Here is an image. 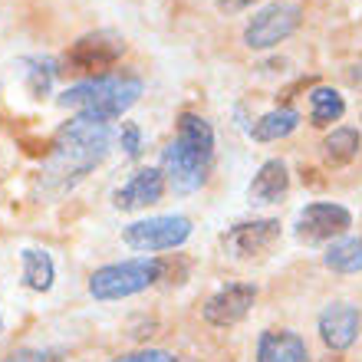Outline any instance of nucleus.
<instances>
[{"label":"nucleus","instance_id":"6e6552de","mask_svg":"<svg viewBox=\"0 0 362 362\" xmlns=\"http://www.w3.org/2000/svg\"><path fill=\"white\" fill-rule=\"evenodd\" d=\"M349 228H353V214L343 204L316 201V204H306L300 211V218H296V240H303V244H326V240L343 238Z\"/></svg>","mask_w":362,"mask_h":362},{"label":"nucleus","instance_id":"412c9836","mask_svg":"<svg viewBox=\"0 0 362 362\" xmlns=\"http://www.w3.org/2000/svg\"><path fill=\"white\" fill-rule=\"evenodd\" d=\"M119 145L125 148V155H129V158H139V152H142V132H139V125H135V122H122Z\"/></svg>","mask_w":362,"mask_h":362},{"label":"nucleus","instance_id":"423d86ee","mask_svg":"<svg viewBox=\"0 0 362 362\" xmlns=\"http://www.w3.org/2000/svg\"><path fill=\"white\" fill-rule=\"evenodd\" d=\"M303 23V10L300 4L290 0H274L267 7H260L244 27V43L250 49H270L276 43H284L286 37H293Z\"/></svg>","mask_w":362,"mask_h":362},{"label":"nucleus","instance_id":"1a4fd4ad","mask_svg":"<svg viewBox=\"0 0 362 362\" xmlns=\"http://www.w3.org/2000/svg\"><path fill=\"white\" fill-rule=\"evenodd\" d=\"M280 240V221L257 218V221H240L224 234V250L238 260L264 257L270 247Z\"/></svg>","mask_w":362,"mask_h":362},{"label":"nucleus","instance_id":"6ab92c4d","mask_svg":"<svg viewBox=\"0 0 362 362\" xmlns=\"http://www.w3.org/2000/svg\"><path fill=\"white\" fill-rule=\"evenodd\" d=\"M343 112H346V103L333 86H316L310 93V119H313V125H320V129L333 125L343 119Z\"/></svg>","mask_w":362,"mask_h":362},{"label":"nucleus","instance_id":"dca6fc26","mask_svg":"<svg viewBox=\"0 0 362 362\" xmlns=\"http://www.w3.org/2000/svg\"><path fill=\"white\" fill-rule=\"evenodd\" d=\"M23 257V284L30 290H37V293H47L53 280H57V267H53V257H49L47 250H37L30 247L20 254Z\"/></svg>","mask_w":362,"mask_h":362},{"label":"nucleus","instance_id":"aec40b11","mask_svg":"<svg viewBox=\"0 0 362 362\" xmlns=\"http://www.w3.org/2000/svg\"><path fill=\"white\" fill-rule=\"evenodd\" d=\"M23 66H30L27 69V89H30V95L33 99H43V95L49 93V86H53V79H57V63L53 59H27Z\"/></svg>","mask_w":362,"mask_h":362},{"label":"nucleus","instance_id":"20e7f679","mask_svg":"<svg viewBox=\"0 0 362 362\" xmlns=\"http://www.w3.org/2000/svg\"><path fill=\"white\" fill-rule=\"evenodd\" d=\"M165 264L162 260H122L99 267L89 276V293L95 300H122V296L142 293L155 280H162Z\"/></svg>","mask_w":362,"mask_h":362},{"label":"nucleus","instance_id":"9b49d317","mask_svg":"<svg viewBox=\"0 0 362 362\" xmlns=\"http://www.w3.org/2000/svg\"><path fill=\"white\" fill-rule=\"evenodd\" d=\"M359 323H362V316L356 306L333 303L320 313V336H323V343L329 346L333 353H343V349H349V346L356 343Z\"/></svg>","mask_w":362,"mask_h":362},{"label":"nucleus","instance_id":"393cba45","mask_svg":"<svg viewBox=\"0 0 362 362\" xmlns=\"http://www.w3.org/2000/svg\"><path fill=\"white\" fill-rule=\"evenodd\" d=\"M0 333H4V316H0Z\"/></svg>","mask_w":362,"mask_h":362},{"label":"nucleus","instance_id":"2eb2a0df","mask_svg":"<svg viewBox=\"0 0 362 362\" xmlns=\"http://www.w3.org/2000/svg\"><path fill=\"white\" fill-rule=\"evenodd\" d=\"M296 125H300V112H296L293 105H276V109L264 112L257 122H254L250 135H254L257 142H276V139H286Z\"/></svg>","mask_w":362,"mask_h":362},{"label":"nucleus","instance_id":"f8f14e48","mask_svg":"<svg viewBox=\"0 0 362 362\" xmlns=\"http://www.w3.org/2000/svg\"><path fill=\"white\" fill-rule=\"evenodd\" d=\"M162 194H165L162 168H139L122 188L115 191V208H122V211L148 208L155 201H162Z\"/></svg>","mask_w":362,"mask_h":362},{"label":"nucleus","instance_id":"0eeeda50","mask_svg":"<svg viewBox=\"0 0 362 362\" xmlns=\"http://www.w3.org/2000/svg\"><path fill=\"white\" fill-rule=\"evenodd\" d=\"M125 244L142 254H158V250H175L191 238V221L181 214H158V218L135 221L122 230Z\"/></svg>","mask_w":362,"mask_h":362},{"label":"nucleus","instance_id":"f03ea898","mask_svg":"<svg viewBox=\"0 0 362 362\" xmlns=\"http://www.w3.org/2000/svg\"><path fill=\"white\" fill-rule=\"evenodd\" d=\"M214 158V129L208 119L185 112L178 119V132L162 152V175L178 194L198 191L211 172Z\"/></svg>","mask_w":362,"mask_h":362},{"label":"nucleus","instance_id":"4be33fe9","mask_svg":"<svg viewBox=\"0 0 362 362\" xmlns=\"http://www.w3.org/2000/svg\"><path fill=\"white\" fill-rule=\"evenodd\" d=\"M4 362H59V353L57 349H20Z\"/></svg>","mask_w":362,"mask_h":362},{"label":"nucleus","instance_id":"5701e85b","mask_svg":"<svg viewBox=\"0 0 362 362\" xmlns=\"http://www.w3.org/2000/svg\"><path fill=\"white\" fill-rule=\"evenodd\" d=\"M112 362H178L172 353H165V349H142V353H132V356H119Z\"/></svg>","mask_w":362,"mask_h":362},{"label":"nucleus","instance_id":"39448f33","mask_svg":"<svg viewBox=\"0 0 362 362\" xmlns=\"http://www.w3.org/2000/svg\"><path fill=\"white\" fill-rule=\"evenodd\" d=\"M125 53V40L112 30H95V33H86L79 37L73 47L66 49V63L69 73H83V76L95 79V76H109V69L122 59Z\"/></svg>","mask_w":362,"mask_h":362},{"label":"nucleus","instance_id":"ddd939ff","mask_svg":"<svg viewBox=\"0 0 362 362\" xmlns=\"http://www.w3.org/2000/svg\"><path fill=\"white\" fill-rule=\"evenodd\" d=\"M257 362H310V353L290 329H267L257 343Z\"/></svg>","mask_w":362,"mask_h":362},{"label":"nucleus","instance_id":"4468645a","mask_svg":"<svg viewBox=\"0 0 362 362\" xmlns=\"http://www.w3.org/2000/svg\"><path fill=\"white\" fill-rule=\"evenodd\" d=\"M286 188H290V175H286V165L280 162V158H270V162L260 165V172L254 175V181H250V201L254 204H276V201L286 194Z\"/></svg>","mask_w":362,"mask_h":362},{"label":"nucleus","instance_id":"7ed1b4c3","mask_svg":"<svg viewBox=\"0 0 362 362\" xmlns=\"http://www.w3.org/2000/svg\"><path fill=\"white\" fill-rule=\"evenodd\" d=\"M142 95V79L129 73H109V76L83 79L76 86H69L57 103L63 109H76L93 122H115L122 112H129L135 99Z\"/></svg>","mask_w":362,"mask_h":362},{"label":"nucleus","instance_id":"f3484780","mask_svg":"<svg viewBox=\"0 0 362 362\" xmlns=\"http://www.w3.org/2000/svg\"><path fill=\"white\" fill-rule=\"evenodd\" d=\"M356 155H359V132H356V129H349V125L333 129V132L323 139V158H326V165L339 168V165L353 162Z\"/></svg>","mask_w":362,"mask_h":362},{"label":"nucleus","instance_id":"f257e3e1","mask_svg":"<svg viewBox=\"0 0 362 362\" xmlns=\"http://www.w3.org/2000/svg\"><path fill=\"white\" fill-rule=\"evenodd\" d=\"M112 148V129L109 122H93L86 115L69 119L53 139L49 158L43 165V185L49 191H66L79 178H86L95 165L103 162Z\"/></svg>","mask_w":362,"mask_h":362},{"label":"nucleus","instance_id":"a211bd4d","mask_svg":"<svg viewBox=\"0 0 362 362\" xmlns=\"http://www.w3.org/2000/svg\"><path fill=\"white\" fill-rule=\"evenodd\" d=\"M326 267L336 274H359L362 270V238H339L326 247Z\"/></svg>","mask_w":362,"mask_h":362},{"label":"nucleus","instance_id":"9d476101","mask_svg":"<svg viewBox=\"0 0 362 362\" xmlns=\"http://www.w3.org/2000/svg\"><path fill=\"white\" fill-rule=\"evenodd\" d=\"M254 300H257V290L250 284H228L204 303V320L211 326H234L250 313Z\"/></svg>","mask_w":362,"mask_h":362},{"label":"nucleus","instance_id":"b1692460","mask_svg":"<svg viewBox=\"0 0 362 362\" xmlns=\"http://www.w3.org/2000/svg\"><path fill=\"white\" fill-rule=\"evenodd\" d=\"M254 0H218V10H224V13H238V10H247Z\"/></svg>","mask_w":362,"mask_h":362}]
</instances>
